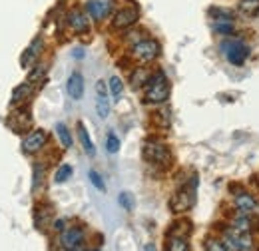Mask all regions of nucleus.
I'll use <instances>...</instances> for the list:
<instances>
[{
    "label": "nucleus",
    "instance_id": "1",
    "mask_svg": "<svg viewBox=\"0 0 259 251\" xmlns=\"http://www.w3.org/2000/svg\"><path fill=\"white\" fill-rule=\"evenodd\" d=\"M169 98V82L163 72H156L150 76L148 86H146V102L150 104H162Z\"/></svg>",
    "mask_w": 259,
    "mask_h": 251
},
{
    "label": "nucleus",
    "instance_id": "2",
    "mask_svg": "<svg viewBox=\"0 0 259 251\" xmlns=\"http://www.w3.org/2000/svg\"><path fill=\"white\" fill-rule=\"evenodd\" d=\"M220 48H222V54L227 58V62L233 64V66H241L249 56V46L239 38L229 36L220 44Z\"/></svg>",
    "mask_w": 259,
    "mask_h": 251
},
{
    "label": "nucleus",
    "instance_id": "3",
    "mask_svg": "<svg viewBox=\"0 0 259 251\" xmlns=\"http://www.w3.org/2000/svg\"><path fill=\"white\" fill-rule=\"evenodd\" d=\"M195 188H197V178H192L190 186L182 188L178 193H174V197L169 199V207L171 212L176 214H182V212H188L192 205L195 203Z\"/></svg>",
    "mask_w": 259,
    "mask_h": 251
},
{
    "label": "nucleus",
    "instance_id": "4",
    "mask_svg": "<svg viewBox=\"0 0 259 251\" xmlns=\"http://www.w3.org/2000/svg\"><path fill=\"white\" fill-rule=\"evenodd\" d=\"M144 157H146V161L160 163V165H167L169 159H171L167 146L162 144V142H158V140H148L144 144Z\"/></svg>",
    "mask_w": 259,
    "mask_h": 251
},
{
    "label": "nucleus",
    "instance_id": "5",
    "mask_svg": "<svg viewBox=\"0 0 259 251\" xmlns=\"http://www.w3.org/2000/svg\"><path fill=\"white\" fill-rule=\"evenodd\" d=\"M132 54H134L138 60H142V62H152V60H156V58L160 56V44H158L156 40H152V38L140 40V42L134 44Z\"/></svg>",
    "mask_w": 259,
    "mask_h": 251
},
{
    "label": "nucleus",
    "instance_id": "6",
    "mask_svg": "<svg viewBox=\"0 0 259 251\" xmlns=\"http://www.w3.org/2000/svg\"><path fill=\"white\" fill-rule=\"evenodd\" d=\"M224 241H226V247L229 251H249L253 247V241L247 233L243 231H237V229H227L226 235H224Z\"/></svg>",
    "mask_w": 259,
    "mask_h": 251
},
{
    "label": "nucleus",
    "instance_id": "7",
    "mask_svg": "<svg viewBox=\"0 0 259 251\" xmlns=\"http://www.w3.org/2000/svg\"><path fill=\"white\" fill-rule=\"evenodd\" d=\"M114 10V0H86V12L92 20L102 22Z\"/></svg>",
    "mask_w": 259,
    "mask_h": 251
},
{
    "label": "nucleus",
    "instance_id": "8",
    "mask_svg": "<svg viewBox=\"0 0 259 251\" xmlns=\"http://www.w3.org/2000/svg\"><path fill=\"white\" fill-rule=\"evenodd\" d=\"M138 18H140V12H138V8H134V6H128V8H122V10H118V12L114 14L112 26H114L116 30H124V28H130V26H134V24L138 22Z\"/></svg>",
    "mask_w": 259,
    "mask_h": 251
},
{
    "label": "nucleus",
    "instance_id": "9",
    "mask_svg": "<svg viewBox=\"0 0 259 251\" xmlns=\"http://www.w3.org/2000/svg\"><path fill=\"white\" fill-rule=\"evenodd\" d=\"M68 26L76 32V34H86V32L90 30V16H88V12H84L80 8L70 10V14H68Z\"/></svg>",
    "mask_w": 259,
    "mask_h": 251
},
{
    "label": "nucleus",
    "instance_id": "10",
    "mask_svg": "<svg viewBox=\"0 0 259 251\" xmlns=\"http://www.w3.org/2000/svg\"><path fill=\"white\" fill-rule=\"evenodd\" d=\"M233 203H235V210L241 214V216H251L257 212V201L251 193L247 191H239L235 197H233Z\"/></svg>",
    "mask_w": 259,
    "mask_h": 251
},
{
    "label": "nucleus",
    "instance_id": "11",
    "mask_svg": "<svg viewBox=\"0 0 259 251\" xmlns=\"http://www.w3.org/2000/svg\"><path fill=\"white\" fill-rule=\"evenodd\" d=\"M84 241V231L80 227H70L64 229L62 235H60V245L68 251H74L76 247H80Z\"/></svg>",
    "mask_w": 259,
    "mask_h": 251
},
{
    "label": "nucleus",
    "instance_id": "12",
    "mask_svg": "<svg viewBox=\"0 0 259 251\" xmlns=\"http://www.w3.org/2000/svg\"><path fill=\"white\" fill-rule=\"evenodd\" d=\"M46 140H48V136H46L44 130H34V132H30V134L24 138L22 150H24L26 154H34V152H38V150L46 144Z\"/></svg>",
    "mask_w": 259,
    "mask_h": 251
},
{
    "label": "nucleus",
    "instance_id": "13",
    "mask_svg": "<svg viewBox=\"0 0 259 251\" xmlns=\"http://www.w3.org/2000/svg\"><path fill=\"white\" fill-rule=\"evenodd\" d=\"M96 112L100 118H108V116H110L108 88H106V82H102V80L96 84Z\"/></svg>",
    "mask_w": 259,
    "mask_h": 251
},
{
    "label": "nucleus",
    "instance_id": "14",
    "mask_svg": "<svg viewBox=\"0 0 259 251\" xmlns=\"http://www.w3.org/2000/svg\"><path fill=\"white\" fill-rule=\"evenodd\" d=\"M68 94L72 100H80L84 96V78L80 72H72L70 78H68Z\"/></svg>",
    "mask_w": 259,
    "mask_h": 251
},
{
    "label": "nucleus",
    "instance_id": "15",
    "mask_svg": "<svg viewBox=\"0 0 259 251\" xmlns=\"http://www.w3.org/2000/svg\"><path fill=\"white\" fill-rule=\"evenodd\" d=\"M167 251H190V243L186 235H171L167 233Z\"/></svg>",
    "mask_w": 259,
    "mask_h": 251
},
{
    "label": "nucleus",
    "instance_id": "16",
    "mask_svg": "<svg viewBox=\"0 0 259 251\" xmlns=\"http://www.w3.org/2000/svg\"><path fill=\"white\" fill-rule=\"evenodd\" d=\"M40 48H42V40H40V38H36L32 44L28 46V50L22 54V58H20V64H22L24 68H28V66H30L34 60H36V56H38Z\"/></svg>",
    "mask_w": 259,
    "mask_h": 251
},
{
    "label": "nucleus",
    "instance_id": "17",
    "mask_svg": "<svg viewBox=\"0 0 259 251\" xmlns=\"http://www.w3.org/2000/svg\"><path fill=\"white\" fill-rule=\"evenodd\" d=\"M78 138H80V144H82V148H84V152H86L88 156H94V154H96V148H94V142L90 140V136H88V130L84 128V124H82V122L78 124Z\"/></svg>",
    "mask_w": 259,
    "mask_h": 251
},
{
    "label": "nucleus",
    "instance_id": "18",
    "mask_svg": "<svg viewBox=\"0 0 259 251\" xmlns=\"http://www.w3.org/2000/svg\"><path fill=\"white\" fill-rule=\"evenodd\" d=\"M213 30L218 32V34H224V36H231L233 30H235V24H233V18H215V22H213Z\"/></svg>",
    "mask_w": 259,
    "mask_h": 251
},
{
    "label": "nucleus",
    "instance_id": "19",
    "mask_svg": "<svg viewBox=\"0 0 259 251\" xmlns=\"http://www.w3.org/2000/svg\"><path fill=\"white\" fill-rule=\"evenodd\" d=\"M32 94V82H26V84H20L14 92H12V104H18V102H24L28 96Z\"/></svg>",
    "mask_w": 259,
    "mask_h": 251
},
{
    "label": "nucleus",
    "instance_id": "20",
    "mask_svg": "<svg viewBox=\"0 0 259 251\" xmlns=\"http://www.w3.org/2000/svg\"><path fill=\"white\" fill-rule=\"evenodd\" d=\"M56 136L60 138V142H62V146H64V148H70V146H72L70 130H68L64 124H56Z\"/></svg>",
    "mask_w": 259,
    "mask_h": 251
},
{
    "label": "nucleus",
    "instance_id": "21",
    "mask_svg": "<svg viewBox=\"0 0 259 251\" xmlns=\"http://www.w3.org/2000/svg\"><path fill=\"white\" fill-rule=\"evenodd\" d=\"M231 227H233V229H237V231L247 233V231H249V227H251V220H249V216H241V214H239V218H237V220H233Z\"/></svg>",
    "mask_w": 259,
    "mask_h": 251
},
{
    "label": "nucleus",
    "instance_id": "22",
    "mask_svg": "<svg viewBox=\"0 0 259 251\" xmlns=\"http://www.w3.org/2000/svg\"><path fill=\"white\" fill-rule=\"evenodd\" d=\"M110 92L114 96V100H120V96L124 92V84H122V80L118 76H112L110 78Z\"/></svg>",
    "mask_w": 259,
    "mask_h": 251
},
{
    "label": "nucleus",
    "instance_id": "23",
    "mask_svg": "<svg viewBox=\"0 0 259 251\" xmlns=\"http://www.w3.org/2000/svg\"><path fill=\"white\" fill-rule=\"evenodd\" d=\"M70 176H72V168H70L68 163H64V165H60V168L56 170L54 180H56V184H64V182H68Z\"/></svg>",
    "mask_w": 259,
    "mask_h": 251
},
{
    "label": "nucleus",
    "instance_id": "24",
    "mask_svg": "<svg viewBox=\"0 0 259 251\" xmlns=\"http://www.w3.org/2000/svg\"><path fill=\"white\" fill-rule=\"evenodd\" d=\"M106 150H108L110 154H116V152L120 150V140H118V136H116L114 132H110L108 138H106Z\"/></svg>",
    "mask_w": 259,
    "mask_h": 251
},
{
    "label": "nucleus",
    "instance_id": "25",
    "mask_svg": "<svg viewBox=\"0 0 259 251\" xmlns=\"http://www.w3.org/2000/svg\"><path fill=\"white\" fill-rule=\"evenodd\" d=\"M120 203H122V207L124 210H128V212H132L134 210V197H132V193H128V191H124V193H120Z\"/></svg>",
    "mask_w": 259,
    "mask_h": 251
},
{
    "label": "nucleus",
    "instance_id": "26",
    "mask_svg": "<svg viewBox=\"0 0 259 251\" xmlns=\"http://www.w3.org/2000/svg\"><path fill=\"white\" fill-rule=\"evenodd\" d=\"M88 178H90L92 186H94L96 189H100V191H104V189H106V184L102 182V178H100V174H98V172H90V174H88Z\"/></svg>",
    "mask_w": 259,
    "mask_h": 251
},
{
    "label": "nucleus",
    "instance_id": "27",
    "mask_svg": "<svg viewBox=\"0 0 259 251\" xmlns=\"http://www.w3.org/2000/svg\"><path fill=\"white\" fill-rule=\"evenodd\" d=\"M205 251H229V249L226 247V243L215 241V239H209V241L205 243Z\"/></svg>",
    "mask_w": 259,
    "mask_h": 251
},
{
    "label": "nucleus",
    "instance_id": "28",
    "mask_svg": "<svg viewBox=\"0 0 259 251\" xmlns=\"http://www.w3.org/2000/svg\"><path fill=\"white\" fill-rule=\"evenodd\" d=\"M44 74H46V66H44V64H42V66H40V68H36V70H34L32 74H30V78H28V82H34V80H36V78H42V76H44Z\"/></svg>",
    "mask_w": 259,
    "mask_h": 251
},
{
    "label": "nucleus",
    "instance_id": "29",
    "mask_svg": "<svg viewBox=\"0 0 259 251\" xmlns=\"http://www.w3.org/2000/svg\"><path fill=\"white\" fill-rule=\"evenodd\" d=\"M40 176H44V168H38V165H36V180H34V189L38 188V184H40V180H42Z\"/></svg>",
    "mask_w": 259,
    "mask_h": 251
},
{
    "label": "nucleus",
    "instance_id": "30",
    "mask_svg": "<svg viewBox=\"0 0 259 251\" xmlns=\"http://www.w3.org/2000/svg\"><path fill=\"white\" fill-rule=\"evenodd\" d=\"M54 229H58V231H64V220H56V221H54Z\"/></svg>",
    "mask_w": 259,
    "mask_h": 251
},
{
    "label": "nucleus",
    "instance_id": "31",
    "mask_svg": "<svg viewBox=\"0 0 259 251\" xmlns=\"http://www.w3.org/2000/svg\"><path fill=\"white\" fill-rule=\"evenodd\" d=\"M144 251H156V249H154V245H146V247H144Z\"/></svg>",
    "mask_w": 259,
    "mask_h": 251
},
{
    "label": "nucleus",
    "instance_id": "32",
    "mask_svg": "<svg viewBox=\"0 0 259 251\" xmlns=\"http://www.w3.org/2000/svg\"><path fill=\"white\" fill-rule=\"evenodd\" d=\"M92 251H98V249H92Z\"/></svg>",
    "mask_w": 259,
    "mask_h": 251
}]
</instances>
